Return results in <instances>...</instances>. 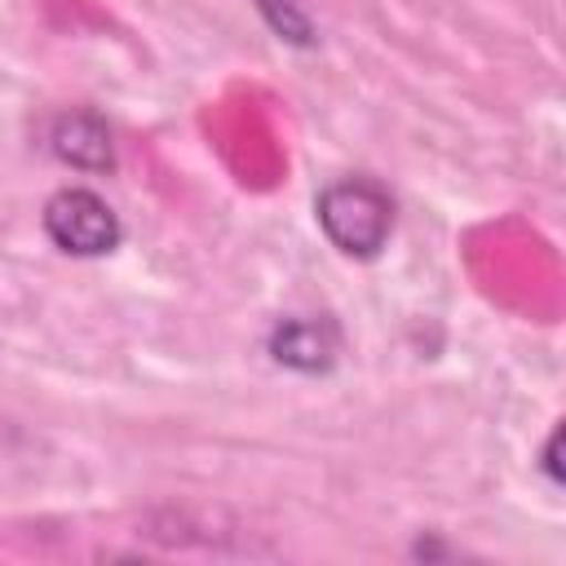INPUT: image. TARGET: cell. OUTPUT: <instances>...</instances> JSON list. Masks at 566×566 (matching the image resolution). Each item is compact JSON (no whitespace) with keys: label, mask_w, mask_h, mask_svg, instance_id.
<instances>
[{"label":"cell","mask_w":566,"mask_h":566,"mask_svg":"<svg viewBox=\"0 0 566 566\" xmlns=\"http://www.w3.org/2000/svg\"><path fill=\"white\" fill-rule=\"evenodd\" d=\"M318 226L336 252L367 261L385 248V239L394 230V203L376 181L345 177L318 195Z\"/></svg>","instance_id":"6da1fadb"},{"label":"cell","mask_w":566,"mask_h":566,"mask_svg":"<svg viewBox=\"0 0 566 566\" xmlns=\"http://www.w3.org/2000/svg\"><path fill=\"white\" fill-rule=\"evenodd\" d=\"M44 234L71 256H102L119 243V217L97 190L66 186L44 203Z\"/></svg>","instance_id":"7a4b0ae2"},{"label":"cell","mask_w":566,"mask_h":566,"mask_svg":"<svg viewBox=\"0 0 566 566\" xmlns=\"http://www.w3.org/2000/svg\"><path fill=\"white\" fill-rule=\"evenodd\" d=\"M53 150H57L62 164H71L80 172H111L115 168L111 128L93 111H66V115H57V124H53Z\"/></svg>","instance_id":"3957f363"},{"label":"cell","mask_w":566,"mask_h":566,"mask_svg":"<svg viewBox=\"0 0 566 566\" xmlns=\"http://www.w3.org/2000/svg\"><path fill=\"white\" fill-rule=\"evenodd\" d=\"M270 354L292 371H327L336 358V332L318 318H283L270 332Z\"/></svg>","instance_id":"277c9868"},{"label":"cell","mask_w":566,"mask_h":566,"mask_svg":"<svg viewBox=\"0 0 566 566\" xmlns=\"http://www.w3.org/2000/svg\"><path fill=\"white\" fill-rule=\"evenodd\" d=\"M261 18L270 22V31L279 40H292V44H314V27L310 18L296 9V0H256Z\"/></svg>","instance_id":"5b68a950"},{"label":"cell","mask_w":566,"mask_h":566,"mask_svg":"<svg viewBox=\"0 0 566 566\" xmlns=\"http://www.w3.org/2000/svg\"><path fill=\"white\" fill-rule=\"evenodd\" d=\"M557 442H562V433H553V438H548V447H544V469H548V478H553V482H562V473H557Z\"/></svg>","instance_id":"8992f818"}]
</instances>
